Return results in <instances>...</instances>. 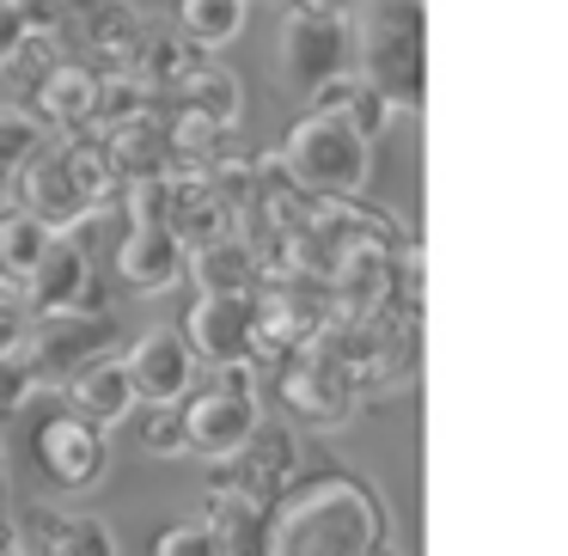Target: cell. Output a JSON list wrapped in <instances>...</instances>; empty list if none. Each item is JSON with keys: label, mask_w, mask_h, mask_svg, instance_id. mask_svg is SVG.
Masks as SVG:
<instances>
[{"label": "cell", "mask_w": 568, "mask_h": 556, "mask_svg": "<svg viewBox=\"0 0 568 556\" xmlns=\"http://www.w3.org/2000/svg\"><path fill=\"white\" fill-rule=\"evenodd\" d=\"M355 55V26H348L343 7H331V13H306V7H294L282 26V68L287 80H294L300 92L318 87L324 74H343V68Z\"/></svg>", "instance_id": "cell-11"}, {"label": "cell", "mask_w": 568, "mask_h": 556, "mask_svg": "<svg viewBox=\"0 0 568 556\" xmlns=\"http://www.w3.org/2000/svg\"><path fill=\"white\" fill-rule=\"evenodd\" d=\"M202 526L214 538V556H257L263 550V507L251 495L226 489V483H209V495H202Z\"/></svg>", "instance_id": "cell-20"}, {"label": "cell", "mask_w": 568, "mask_h": 556, "mask_svg": "<svg viewBox=\"0 0 568 556\" xmlns=\"http://www.w3.org/2000/svg\"><path fill=\"white\" fill-rule=\"evenodd\" d=\"M13 544L19 556H116V532L99 514H80V507L13 514Z\"/></svg>", "instance_id": "cell-14"}, {"label": "cell", "mask_w": 568, "mask_h": 556, "mask_svg": "<svg viewBox=\"0 0 568 556\" xmlns=\"http://www.w3.org/2000/svg\"><path fill=\"white\" fill-rule=\"evenodd\" d=\"M282 178L300 196H361L373 178V141H361L343 117H318L306 111L282 141Z\"/></svg>", "instance_id": "cell-2"}, {"label": "cell", "mask_w": 568, "mask_h": 556, "mask_svg": "<svg viewBox=\"0 0 568 556\" xmlns=\"http://www.w3.org/2000/svg\"><path fill=\"white\" fill-rule=\"evenodd\" d=\"M7 7H13V19L26 31H55V38H62L68 13H74V0H7Z\"/></svg>", "instance_id": "cell-29"}, {"label": "cell", "mask_w": 568, "mask_h": 556, "mask_svg": "<svg viewBox=\"0 0 568 556\" xmlns=\"http://www.w3.org/2000/svg\"><path fill=\"white\" fill-rule=\"evenodd\" d=\"M172 104H190V111L214 117L221 129H233V123H239V111H245V87H239V74H233V68L202 62L196 74H190L184 87L172 92Z\"/></svg>", "instance_id": "cell-22"}, {"label": "cell", "mask_w": 568, "mask_h": 556, "mask_svg": "<svg viewBox=\"0 0 568 556\" xmlns=\"http://www.w3.org/2000/svg\"><path fill=\"white\" fill-rule=\"evenodd\" d=\"M31 319H55V312H104L99 294V270H92L87 245L80 239H50L43 257L31 263V275L19 282Z\"/></svg>", "instance_id": "cell-9"}, {"label": "cell", "mask_w": 568, "mask_h": 556, "mask_svg": "<svg viewBox=\"0 0 568 556\" xmlns=\"http://www.w3.org/2000/svg\"><path fill=\"white\" fill-rule=\"evenodd\" d=\"M7 287H13V282H7V270H0V294H7Z\"/></svg>", "instance_id": "cell-35"}, {"label": "cell", "mask_w": 568, "mask_h": 556, "mask_svg": "<svg viewBox=\"0 0 568 556\" xmlns=\"http://www.w3.org/2000/svg\"><path fill=\"white\" fill-rule=\"evenodd\" d=\"M0 7H7V0H0Z\"/></svg>", "instance_id": "cell-37"}, {"label": "cell", "mask_w": 568, "mask_h": 556, "mask_svg": "<svg viewBox=\"0 0 568 556\" xmlns=\"http://www.w3.org/2000/svg\"><path fill=\"white\" fill-rule=\"evenodd\" d=\"M184 343L202 367H239L257 348V300L251 294H196L184 319Z\"/></svg>", "instance_id": "cell-12"}, {"label": "cell", "mask_w": 568, "mask_h": 556, "mask_svg": "<svg viewBox=\"0 0 568 556\" xmlns=\"http://www.w3.org/2000/svg\"><path fill=\"white\" fill-rule=\"evenodd\" d=\"M111 270L129 294H165L184 275V245H178V233L165 221H129L111 251Z\"/></svg>", "instance_id": "cell-15"}, {"label": "cell", "mask_w": 568, "mask_h": 556, "mask_svg": "<svg viewBox=\"0 0 568 556\" xmlns=\"http://www.w3.org/2000/svg\"><path fill=\"white\" fill-rule=\"evenodd\" d=\"M361 87H367V80H361L355 68H343V74H324L318 87H306V111H318V117H348V111H355V99H361Z\"/></svg>", "instance_id": "cell-27"}, {"label": "cell", "mask_w": 568, "mask_h": 556, "mask_svg": "<svg viewBox=\"0 0 568 556\" xmlns=\"http://www.w3.org/2000/svg\"><path fill=\"white\" fill-rule=\"evenodd\" d=\"M7 209L31 214V221H38L43 233H55V239H74L80 226L92 221L87 202H80V190H74V178H68L62 141H43V148L7 178Z\"/></svg>", "instance_id": "cell-7"}, {"label": "cell", "mask_w": 568, "mask_h": 556, "mask_svg": "<svg viewBox=\"0 0 568 556\" xmlns=\"http://www.w3.org/2000/svg\"><path fill=\"white\" fill-rule=\"evenodd\" d=\"M26 331H31V312H26V300H19V287H7V294H0V361L19 355Z\"/></svg>", "instance_id": "cell-30"}, {"label": "cell", "mask_w": 568, "mask_h": 556, "mask_svg": "<svg viewBox=\"0 0 568 556\" xmlns=\"http://www.w3.org/2000/svg\"><path fill=\"white\" fill-rule=\"evenodd\" d=\"M184 275L196 282V294H257L263 257L245 233H226V239H209V245L184 251Z\"/></svg>", "instance_id": "cell-19"}, {"label": "cell", "mask_w": 568, "mask_h": 556, "mask_svg": "<svg viewBox=\"0 0 568 556\" xmlns=\"http://www.w3.org/2000/svg\"><path fill=\"white\" fill-rule=\"evenodd\" d=\"M55 233H43L31 214H19V209H0V270H7V282H26L31 275V263L43 257V245H50Z\"/></svg>", "instance_id": "cell-23"}, {"label": "cell", "mask_w": 568, "mask_h": 556, "mask_svg": "<svg viewBox=\"0 0 568 556\" xmlns=\"http://www.w3.org/2000/svg\"><path fill=\"white\" fill-rule=\"evenodd\" d=\"M373 556H409V550H404V544H397V538H385V544H379V550H373Z\"/></svg>", "instance_id": "cell-34"}, {"label": "cell", "mask_w": 568, "mask_h": 556, "mask_svg": "<svg viewBox=\"0 0 568 556\" xmlns=\"http://www.w3.org/2000/svg\"><path fill=\"white\" fill-rule=\"evenodd\" d=\"M31 471L50 483L55 495H92L111 471V434L74 416L68 404L43 410L31 428Z\"/></svg>", "instance_id": "cell-5"}, {"label": "cell", "mask_w": 568, "mask_h": 556, "mask_svg": "<svg viewBox=\"0 0 568 556\" xmlns=\"http://www.w3.org/2000/svg\"><path fill=\"white\" fill-rule=\"evenodd\" d=\"M55 62H62V38H55V31H26L13 50L0 55V74L13 80V87H38Z\"/></svg>", "instance_id": "cell-24"}, {"label": "cell", "mask_w": 568, "mask_h": 556, "mask_svg": "<svg viewBox=\"0 0 568 556\" xmlns=\"http://www.w3.org/2000/svg\"><path fill=\"white\" fill-rule=\"evenodd\" d=\"M287 7H306V13H331V7H343V0H287Z\"/></svg>", "instance_id": "cell-33"}, {"label": "cell", "mask_w": 568, "mask_h": 556, "mask_svg": "<svg viewBox=\"0 0 568 556\" xmlns=\"http://www.w3.org/2000/svg\"><path fill=\"white\" fill-rule=\"evenodd\" d=\"M99 148L111 160V172L129 184H148V178H165L172 172V141H165V111H148V117H129V123H111L99 129Z\"/></svg>", "instance_id": "cell-18"}, {"label": "cell", "mask_w": 568, "mask_h": 556, "mask_svg": "<svg viewBox=\"0 0 568 556\" xmlns=\"http://www.w3.org/2000/svg\"><path fill=\"white\" fill-rule=\"evenodd\" d=\"M0 519H13V489H7V446H0Z\"/></svg>", "instance_id": "cell-32"}, {"label": "cell", "mask_w": 568, "mask_h": 556, "mask_svg": "<svg viewBox=\"0 0 568 556\" xmlns=\"http://www.w3.org/2000/svg\"><path fill=\"white\" fill-rule=\"evenodd\" d=\"M178 422H184L190 458H209V465L233 458L239 446L251 441V428L263 422L257 367H251V361H239V367H214V380L196 385V392L178 404Z\"/></svg>", "instance_id": "cell-3"}, {"label": "cell", "mask_w": 568, "mask_h": 556, "mask_svg": "<svg viewBox=\"0 0 568 556\" xmlns=\"http://www.w3.org/2000/svg\"><path fill=\"white\" fill-rule=\"evenodd\" d=\"M55 397H62L74 416H87L92 428H104V434L123 428V422L141 410V404H135V385H129L123 355H116V348H111V355H99V361H87V367H80Z\"/></svg>", "instance_id": "cell-17"}, {"label": "cell", "mask_w": 568, "mask_h": 556, "mask_svg": "<svg viewBox=\"0 0 568 556\" xmlns=\"http://www.w3.org/2000/svg\"><path fill=\"white\" fill-rule=\"evenodd\" d=\"M392 538L385 495L355 471H318L294 477L263 507L257 556H373Z\"/></svg>", "instance_id": "cell-1"}, {"label": "cell", "mask_w": 568, "mask_h": 556, "mask_svg": "<svg viewBox=\"0 0 568 556\" xmlns=\"http://www.w3.org/2000/svg\"><path fill=\"white\" fill-rule=\"evenodd\" d=\"M116 348V319L111 312H55V319H31L26 343H19V373H26L31 397H55L87 361Z\"/></svg>", "instance_id": "cell-4"}, {"label": "cell", "mask_w": 568, "mask_h": 556, "mask_svg": "<svg viewBox=\"0 0 568 556\" xmlns=\"http://www.w3.org/2000/svg\"><path fill=\"white\" fill-rule=\"evenodd\" d=\"M68 26H74V38H80V62L99 68V74L135 68L141 50H148V38H153L141 7H129V0H74Z\"/></svg>", "instance_id": "cell-13"}, {"label": "cell", "mask_w": 568, "mask_h": 556, "mask_svg": "<svg viewBox=\"0 0 568 556\" xmlns=\"http://www.w3.org/2000/svg\"><path fill=\"white\" fill-rule=\"evenodd\" d=\"M0 556H19V550H0Z\"/></svg>", "instance_id": "cell-36"}, {"label": "cell", "mask_w": 568, "mask_h": 556, "mask_svg": "<svg viewBox=\"0 0 568 556\" xmlns=\"http://www.w3.org/2000/svg\"><path fill=\"white\" fill-rule=\"evenodd\" d=\"M153 556H214V538L202 519H172L153 532Z\"/></svg>", "instance_id": "cell-28"}, {"label": "cell", "mask_w": 568, "mask_h": 556, "mask_svg": "<svg viewBox=\"0 0 568 556\" xmlns=\"http://www.w3.org/2000/svg\"><path fill=\"white\" fill-rule=\"evenodd\" d=\"M275 392H282V404L294 410L306 428H343V422L361 410L355 373H348L336 355H324V348L287 355L282 367H275Z\"/></svg>", "instance_id": "cell-6"}, {"label": "cell", "mask_w": 568, "mask_h": 556, "mask_svg": "<svg viewBox=\"0 0 568 556\" xmlns=\"http://www.w3.org/2000/svg\"><path fill=\"white\" fill-rule=\"evenodd\" d=\"M19 38H26V26H19V19H13V7H0V55L13 50Z\"/></svg>", "instance_id": "cell-31"}, {"label": "cell", "mask_w": 568, "mask_h": 556, "mask_svg": "<svg viewBox=\"0 0 568 556\" xmlns=\"http://www.w3.org/2000/svg\"><path fill=\"white\" fill-rule=\"evenodd\" d=\"M116 355H123V373H129V385H135V404H148V410L184 404V397L196 392V380H202V361L190 355L184 331H172V324L141 331L135 343L116 348Z\"/></svg>", "instance_id": "cell-8"}, {"label": "cell", "mask_w": 568, "mask_h": 556, "mask_svg": "<svg viewBox=\"0 0 568 556\" xmlns=\"http://www.w3.org/2000/svg\"><path fill=\"white\" fill-rule=\"evenodd\" d=\"M135 441H141V453H148V458H190L178 404L172 410H148V416H141V428H135Z\"/></svg>", "instance_id": "cell-26"}, {"label": "cell", "mask_w": 568, "mask_h": 556, "mask_svg": "<svg viewBox=\"0 0 568 556\" xmlns=\"http://www.w3.org/2000/svg\"><path fill=\"white\" fill-rule=\"evenodd\" d=\"M92 111H99V68H87L80 55L74 62L62 55V62L31 87V117H38L43 129H55V135H87Z\"/></svg>", "instance_id": "cell-16"}, {"label": "cell", "mask_w": 568, "mask_h": 556, "mask_svg": "<svg viewBox=\"0 0 568 556\" xmlns=\"http://www.w3.org/2000/svg\"><path fill=\"white\" fill-rule=\"evenodd\" d=\"M43 135H50V129H43L31 111H13V104L0 111V190H7V178H13L19 165L43 148Z\"/></svg>", "instance_id": "cell-25"}, {"label": "cell", "mask_w": 568, "mask_h": 556, "mask_svg": "<svg viewBox=\"0 0 568 556\" xmlns=\"http://www.w3.org/2000/svg\"><path fill=\"white\" fill-rule=\"evenodd\" d=\"M251 19V0H178V38L190 50H226V43L245 31Z\"/></svg>", "instance_id": "cell-21"}, {"label": "cell", "mask_w": 568, "mask_h": 556, "mask_svg": "<svg viewBox=\"0 0 568 556\" xmlns=\"http://www.w3.org/2000/svg\"><path fill=\"white\" fill-rule=\"evenodd\" d=\"M294 477H300V434L287 428V422H270V416L251 428V441L239 446L233 458H221V465L209 471V483H226V489L251 495L257 507H270Z\"/></svg>", "instance_id": "cell-10"}]
</instances>
